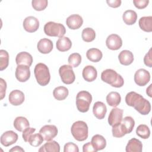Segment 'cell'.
Masks as SVG:
<instances>
[{
    "label": "cell",
    "instance_id": "1",
    "mask_svg": "<svg viewBox=\"0 0 152 152\" xmlns=\"http://www.w3.org/2000/svg\"><path fill=\"white\" fill-rule=\"evenodd\" d=\"M125 102L128 106L134 107L141 115H146L151 110L149 101L135 91H131L126 95Z\"/></svg>",
    "mask_w": 152,
    "mask_h": 152
},
{
    "label": "cell",
    "instance_id": "2",
    "mask_svg": "<svg viewBox=\"0 0 152 152\" xmlns=\"http://www.w3.org/2000/svg\"><path fill=\"white\" fill-rule=\"evenodd\" d=\"M101 79L103 81L116 88L122 87L124 84V80L122 76L112 69L104 70L101 74Z\"/></svg>",
    "mask_w": 152,
    "mask_h": 152
},
{
    "label": "cell",
    "instance_id": "3",
    "mask_svg": "<svg viewBox=\"0 0 152 152\" xmlns=\"http://www.w3.org/2000/svg\"><path fill=\"white\" fill-rule=\"evenodd\" d=\"M34 76L38 84L42 86L48 85L50 80V74L48 67L43 63L36 64L34 69Z\"/></svg>",
    "mask_w": 152,
    "mask_h": 152
},
{
    "label": "cell",
    "instance_id": "4",
    "mask_svg": "<svg viewBox=\"0 0 152 152\" xmlns=\"http://www.w3.org/2000/svg\"><path fill=\"white\" fill-rule=\"evenodd\" d=\"M71 132L74 138L78 141H83L88 137V126L82 121L75 122L71 126Z\"/></svg>",
    "mask_w": 152,
    "mask_h": 152
},
{
    "label": "cell",
    "instance_id": "5",
    "mask_svg": "<svg viewBox=\"0 0 152 152\" xmlns=\"http://www.w3.org/2000/svg\"><path fill=\"white\" fill-rule=\"evenodd\" d=\"M92 101L91 94L87 91L78 92L76 96V106L77 109L82 112H87L89 110L90 105Z\"/></svg>",
    "mask_w": 152,
    "mask_h": 152
},
{
    "label": "cell",
    "instance_id": "6",
    "mask_svg": "<svg viewBox=\"0 0 152 152\" xmlns=\"http://www.w3.org/2000/svg\"><path fill=\"white\" fill-rule=\"evenodd\" d=\"M45 33L51 37H62L66 33L64 26L61 23L49 21L44 26Z\"/></svg>",
    "mask_w": 152,
    "mask_h": 152
},
{
    "label": "cell",
    "instance_id": "7",
    "mask_svg": "<svg viewBox=\"0 0 152 152\" xmlns=\"http://www.w3.org/2000/svg\"><path fill=\"white\" fill-rule=\"evenodd\" d=\"M59 74L61 80L66 84H71L75 81V74L71 65H64L61 66L59 69Z\"/></svg>",
    "mask_w": 152,
    "mask_h": 152
},
{
    "label": "cell",
    "instance_id": "8",
    "mask_svg": "<svg viewBox=\"0 0 152 152\" xmlns=\"http://www.w3.org/2000/svg\"><path fill=\"white\" fill-rule=\"evenodd\" d=\"M39 133L46 141H51L58 134V129L55 125H46L41 128Z\"/></svg>",
    "mask_w": 152,
    "mask_h": 152
},
{
    "label": "cell",
    "instance_id": "9",
    "mask_svg": "<svg viewBox=\"0 0 152 152\" xmlns=\"http://www.w3.org/2000/svg\"><path fill=\"white\" fill-rule=\"evenodd\" d=\"M150 80V72L145 69H138L134 74V81L139 86H145Z\"/></svg>",
    "mask_w": 152,
    "mask_h": 152
},
{
    "label": "cell",
    "instance_id": "10",
    "mask_svg": "<svg viewBox=\"0 0 152 152\" xmlns=\"http://www.w3.org/2000/svg\"><path fill=\"white\" fill-rule=\"evenodd\" d=\"M15 75L17 80L20 82H26L30 77V66L25 65H17Z\"/></svg>",
    "mask_w": 152,
    "mask_h": 152
},
{
    "label": "cell",
    "instance_id": "11",
    "mask_svg": "<svg viewBox=\"0 0 152 152\" xmlns=\"http://www.w3.org/2000/svg\"><path fill=\"white\" fill-rule=\"evenodd\" d=\"M106 45L108 49L116 50L121 48L122 45V40L119 35L116 34H112L107 37Z\"/></svg>",
    "mask_w": 152,
    "mask_h": 152
},
{
    "label": "cell",
    "instance_id": "12",
    "mask_svg": "<svg viewBox=\"0 0 152 152\" xmlns=\"http://www.w3.org/2000/svg\"><path fill=\"white\" fill-rule=\"evenodd\" d=\"M23 27L27 32H35L39 27V21L37 18L33 16H28L24 20Z\"/></svg>",
    "mask_w": 152,
    "mask_h": 152
},
{
    "label": "cell",
    "instance_id": "13",
    "mask_svg": "<svg viewBox=\"0 0 152 152\" xmlns=\"http://www.w3.org/2000/svg\"><path fill=\"white\" fill-rule=\"evenodd\" d=\"M18 135L12 131H7L1 136V143L5 147H8L17 142Z\"/></svg>",
    "mask_w": 152,
    "mask_h": 152
},
{
    "label": "cell",
    "instance_id": "14",
    "mask_svg": "<svg viewBox=\"0 0 152 152\" xmlns=\"http://www.w3.org/2000/svg\"><path fill=\"white\" fill-rule=\"evenodd\" d=\"M123 110L119 108H113L108 117V123L110 126H113L119 123H121L122 119Z\"/></svg>",
    "mask_w": 152,
    "mask_h": 152
},
{
    "label": "cell",
    "instance_id": "15",
    "mask_svg": "<svg viewBox=\"0 0 152 152\" xmlns=\"http://www.w3.org/2000/svg\"><path fill=\"white\" fill-rule=\"evenodd\" d=\"M83 23V18L78 14L71 15L66 20V24L67 26L72 30L79 28L82 26Z\"/></svg>",
    "mask_w": 152,
    "mask_h": 152
},
{
    "label": "cell",
    "instance_id": "16",
    "mask_svg": "<svg viewBox=\"0 0 152 152\" xmlns=\"http://www.w3.org/2000/svg\"><path fill=\"white\" fill-rule=\"evenodd\" d=\"M24 94L19 90H12L9 95L8 100L10 103L14 106L21 104L24 101Z\"/></svg>",
    "mask_w": 152,
    "mask_h": 152
},
{
    "label": "cell",
    "instance_id": "17",
    "mask_svg": "<svg viewBox=\"0 0 152 152\" xmlns=\"http://www.w3.org/2000/svg\"><path fill=\"white\" fill-rule=\"evenodd\" d=\"M53 43L48 39L43 38L40 39L37 43V48L38 50L43 54L50 53L53 49Z\"/></svg>",
    "mask_w": 152,
    "mask_h": 152
},
{
    "label": "cell",
    "instance_id": "18",
    "mask_svg": "<svg viewBox=\"0 0 152 152\" xmlns=\"http://www.w3.org/2000/svg\"><path fill=\"white\" fill-rule=\"evenodd\" d=\"M120 125L122 132L125 135L132 131L135 126V121L131 116H126L124 119L122 118Z\"/></svg>",
    "mask_w": 152,
    "mask_h": 152
},
{
    "label": "cell",
    "instance_id": "19",
    "mask_svg": "<svg viewBox=\"0 0 152 152\" xmlns=\"http://www.w3.org/2000/svg\"><path fill=\"white\" fill-rule=\"evenodd\" d=\"M15 62L18 65H25L30 66L33 62V57L27 52H21L17 55Z\"/></svg>",
    "mask_w": 152,
    "mask_h": 152
},
{
    "label": "cell",
    "instance_id": "20",
    "mask_svg": "<svg viewBox=\"0 0 152 152\" xmlns=\"http://www.w3.org/2000/svg\"><path fill=\"white\" fill-rule=\"evenodd\" d=\"M83 78L88 81L91 82L94 81L97 76V72L96 69L92 65H87L85 66L82 72Z\"/></svg>",
    "mask_w": 152,
    "mask_h": 152
},
{
    "label": "cell",
    "instance_id": "21",
    "mask_svg": "<svg viewBox=\"0 0 152 152\" xmlns=\"http://www.w3.org/2000/svg\"><path fill=\"white\" fill-rule=\"evenodd\" d=\"M107 112V107L104 103L102 102H96L93 107V112L95 117L99 119L104 118Z\"/></svg>",
    "mask_w": 152,
    "mask_h": 152
},
{
    "label": "cell",
    "instance_id": "22",
    "mask_svg": "<svg viewBox=\"0 0 152 152\" xmlns=\"http://www.w3.org/2000/svg\"><path fill=\"white\" fill-rule=\"evenodd\" d=\"M125 150L126 152H141L142 150V142L139 140L133 138L129 140Z\"/></svg>",
    "mask_w": 152,
    "mask_h": 152
},
{
    "label": "cell",
    "instance_id": "23",
    "mask_svg": "<svg viewBox=\"0 0 152 152\" xmlns=\"http://www.w3.org/2000/svg\"><path fill=\"white\" fill-rule=\"evenodd\" d=\"M119 62L124 65H129L134 61L133 53L128 50H124L120 52L118 56Z\"/></svg>",
    "mask_w": 152,
    "mask_h": 152
},
{
    "label": "cell",
    "instance_id": "24",
    "mask_svg": "<svg viewBox=\"0 0 152 152\" xmlns=\"http://www.w3.org/2000/svg\"><path fill=\"white\" fill-rule=\"evenodd\" d=\"M91 142L96 151L104 149L106 145V141L105 138L99 134L94 135L91 138Z\"/></svg>",
    "mask_w": 152,
    "mask_h": 152
},
{
    "label": "cell",
    "instance_id": "25",
    "mask_svg": "<svg viewBox=\"0 0 152 152\" xmlns=\"http://www.w3.org/2000/svg\"><path fill=\"white\" fill-rule=\"evenodd\" d=\"M72 43L71 40L67 37H62L58 39L56 42V48L59 51L65 52L71 48Z\"/></svg>",
    "mask_w": 152,
    "mask_h": 152
},
{
    "label": "cell",
    "instance_id": "26",
    "mask_svg": "<svg viewBox=\"0 0 152 152\" xmlns=\"http://www.w3.org/2000/svg\"><path fill=\"white\" fill-rule=\"evenodd\" d=\"M86 56L88 60L93 62H97L101 60L103 56L102 52L97 48H91L87 51Z\"/></svg>",
    "mask_w": 152,
    "mask_h": 152
},
{
    "label": "cell",
    "instance_id": "27",
    "mask_svg": "<svg viewBox=\"0 0 152 152\" xmlns=\"http://www.w3.org/2000/svg\"><path fill=\"white\" fill-rule=\"evenodd\" d=\"M60 146L59 144L55 141H49L46 142L43 146H42L39 149V152H59Z\"/></svg>",
    "mask_w": 152,
    "mask_h": 152
},
{
    "label": "cell",
    "instance_id": "28",
    "mask_svg": "<svg viewBox=\"0 0 152 152\" xmlns=\"http://www.w3.org/2000/svg\"><path fill=\"white\" fill-rule=\"evenodd\" d=\"M121 101V97L119 93L116 91L110 92L106 96V102L107 104L112 107H116L119 104Z\"/></svg>",
    "mask_w": 152,
    "mask_h": 152
},
{
    "label": "cell",
    "instance_id": "29",
    "mask_svg": "<svg viewBox=\"0 0 152 152\" xmlns=\"http://www.w3.org/2000/svg\"><path fill=\"white\" fill-rule=\"evenodd\" d=\"M139 26L141 30L146 32L152 31V17H142L139 20Z\"/></svg>",
    "mask_w": 152,
    "mask_h": 152
},
{
    "label": "cell",
    "instance_id": "30",
    "mask_svg": "<svg viewBox=\"0 0 152 152\" xmlns=\"http://www.w3.org/2000/svg\"><path fill=\"white\" fill-rule=\"evenodd\" d=\"M28 121L23 116L17 117L14 121V126L18 131H23L25 129L29 127Z\"/></svg>",
    "mask_w": 152,
    "mask_h": 152
},
{
    "label": "cell",
    "instance_id": "31",
    "mask_svg": "<svg viewBox=\"0 0 152 152\" xmlns=\"http://www.w3.org/2000/svg\"><path fill=\"white\" fill-rule=\"evenodd\" d=\"M122 19L126 24L132 25L137 21V14L133 10H126L123 14Z\"/></svg>",
    "mask_w": 152,
    "mask_h": 152
},
{
    "label": "cell",
    "instance_id": "32",
    "mask_svg": "<svg viewBox=\"0 0 152 152\" xmlns=\"http://www.w3.org/2000/svg\"><path fill=\"white\" fill-rule=\"evenodd\" d=\"M68 93V88L64 86L57 87L53 91V97L58 100H65L67 97Z\"/></svg>",
    "mask_w": 152,
    "mask_h": 152
},
{
    "label": "cell",
    "instance_id": "33",
    "mask_svg": "<svg viewBox=\"0 0 152 152\" xmlns=\"http://www.w3.org/2000/svg\"><path fill=\"white\" fill-rule=\"evenodd\" d=\"M83 40L86 42H90L94 40L96 37L95 31L90 27H87L83 29L81 34Z\"/></svg>",
    "mask_w": 152,
    "mask_h": 152
},
{
    "label": "cell",
    "instance_id": "34",
    "mask_svg": "<svg viewBox=\"0 0 152 152\" xmlns=\"http://www.w3.org/2000/svg\"><path fill=\"white\" fill-rule=\"evenodd\" d=\"M136 134L141 138L147 139L150 135V130L147 125L141 124L137 128Z\"/></svg>",
    "mask_w": 152,
    "mask_h": 152
},
{
    "label": "cell",
    "instance_id": "35",
    "mask_svg": "<svg viewBox=\"0 0 152 152\" xmlns=\"http://www.w3.org/2000/svg\"><path fill=\"white\" fill-rule=\"evenodd\" d=\"M9 64V55L7 51L1 49L0 50V70L6 69Z\"/></svg>",
    "mask_w": 152,
    "mask_h": 152
},
{
    "label": "cell",
    "instance_id": "36",
    "mask_svg": "<svg viewBox=\"0 0 152 152\" xmlns=\"http://www.w3.org/2000/svg\"><path fill=\"white\" fill-rule=\"evenodd\" d=\"M68 62L72 67L76 68L81 64V56L78 53H73L69 56Z\"/></svg>",
    "mask_w": 152,
    "mask_h": 152
},
{
    "label": "cell",
    "instance_id": "37",
    "mask_svg": "<svg viewBox=\"0 0 152 152\" xmlns=\"http://www.w3.org/2000/svg\"><path fill=\"white\" fill-rule=\"evenodd\" d=\"M44 139L42 135L39 134H32L28 139V143L33 147H38L43 142Z\"/></svg>",
    "mask_w": 152,
    "mask_h": 152
},
{
    "label": "cell",
    "instance_id": "38",
    "mask_svg": "<svg viewBox=\"0 0 152 152\" xmlns=\"http://www.w3.org/2000/svg\"><path fill=\"white\" fill-rule=\"evenodd\" d=\"M47 0H33L31 2L32 7L36 11H43L48 6Z\"/></svg>",
    "mask_w": 152,
    "mask_h": 152
},
{
    "label": "cell",
    "instance_id": "39",
    "mask_svg": "<svg viewBox=\"0 0 152 152\" xmlns=\"http://www.w3.org/2000/svg\"><path fill=\"white\" fill-rule=\"evenodd\" d=\"M112 135L114 137L121 138L125 135V134L122 132V129L121 128L120 123L112 126Z\"/></svg>",
    "mask_w": 152,
    "mask_h": 152
},
{
    "label": "cell",
    "instance_id": "40",
    "mask_svg": "<svg viewBox=\"0 0 152 152\" xmlns=\"http://www.w3.org/2000/svg\"><path fill=\"white\" fill-rule=\"evenodd\" d=\"M64 152H78L79 149L75 144L73 142H67L65 144L64 148Z\"/></svg>",
    "mask_w": 152,
    "mask_h": 152
},
{
    "label": "cell",
    "instance_id": "41",
    "mask_svg": "<svg viewBox=\"0 0 152 152\" xmlns=\"http://www.w3.org/2000/svg\"><path fill=\"white\" fill-rule=\"evenodd\" d=\"M35 131H36L35 128H30V127H28L26 129H25L23 131V135H22L24 141L25 142H28L29 138L34 132Z\"/></svg>",
    "mask_w": 152,
    "mask_h": 152
},
{
    "label": "cell",
    "instance_id": "42",
    "mask_svg": "<svg viewBox=\"0 0 152 152\" xmlns=\"http://www.w3.org/2000/svg\"><path fill=\"white\" fill-rule=\"evenodd\" d=\"M133 3L136 8L138 9L145 8L148 4V0H134Z\"/></svg>",
    "mask_w": 152,
    "mask_h": 152
},
{
    "label": "cell",
    "instance_id": "43",
    "mask_svg": "<svg viewBox=\"0 0 152 152\" xmlns=\"http://www.w3.org/2000/svg\"><path fill=\"white\" fill-rule=\"evenodd\" d=\"M144 64L148 66L152 67V59H151V49H150L148 52L145 54L144 58Z\"/></svg>",
    "mask_w": 152,
    "mask_h": 152
},
{
    "label": "cell",
    "instance_id": "44",
    "mask_svg": "<svg viewBox=\"0 0 152 152\" xmlns=\"http://www.w3.org/2000/svg\"><path fill=\"white\" fill-rule=\"evenodd\" d=\"M83 152H96L97 151L94 148L91 142H88L85 144H84L83 147Z\"/></svg>",
    "mask_w": 152,
    "mask_h": 152
},
{
    "label": "cell",
    "instance_id": "45",
    "mask_svg": "<svg viewBox=\"0 0 152 152\" xmlns=\"http://www.w3.org/2000/svg\"><path fill=\"white\" fill-rule=\"evenodd\" d=\"M0 83H1V100H2L3 98L4 97V96H5L7 83L2 78H0Z\"/></svg>",
    "mask_w": 152,
    "mask_h": 152
},
{
    "label": "cell",
    "instance_id": "46",
    "mask_svg": "<svg viewBox=\"0 0 152 152\" xmlns=\"http://www.w3.org/2000/svg\"><path fill=\"white\" fill-rule=\"evenodd\" d=\"M106 2L109 7L112 8H117L121 4V0H107Z\"/></svg>",
    "mask_w": 152,
    "mask_h": 152
},
{
    "label": "cell",
    "instance_id": "47",
    "mask_svg": "<svg viewBox=\"0 0 152 152\" xmlns=\"http://www.w3.org/2000/svg\"><path fill=\"white\" fill-rule=\"evenodd\" d=\"M10 152H12V151H13V152H14V151H22V152H24V149H23L21 147L17 145V146L14 147L12 148L11 149H10Z\"/></svg>",
    "mask_w": 152,
    "mask_h": 152
},
{
    "label": "cell",
    "instance_id": "48",
    "mask_svg": "<svg viewBox=\"0 0 152 152\" xmlns=\"http://www.w3.org/2000/svg\"><path fill=\"white\" fill-rule=\"evenodd\" d=\"M151 84H150V86L147 88V90H146V93H147V94L150 96V97H151L152 96H151Z\"/></svg>",
    "mask_w": 152,
    "mask_h": 152
}]
</instances>
